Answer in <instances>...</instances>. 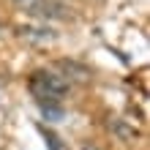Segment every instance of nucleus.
<instances>
[{
	"mask_svg": "<svg viewBox=\"0 0 150 150\" xmlns=\"http://www.w3.org/2000/svg\"><path fill=\"white\" fill-rule=\"evenodd\" d=\"M30 93L38 98V104H60L68 96V79H63L55 71H36L30 76Z\"/></svg>",
	"mask_w": 150,
	"mask_h": 150,
	"instance_id": "obj_1",
	"label": "nucleus"
},
{
	"mask_svg": "<svg viewBox=\"0 0 150 150\" xmlns=\"http://www.w3.org/2000/svg\"><path fill=\"white\" fill-rule=\"evenodd\" d=\"M11 3L30 11V14H41V8H44V0H11Z\"/></svg>",
	"mask_w": 150,
	"mask_h": 150,
	"instance_id": "obj_2",
	"label": "nucleus"
},
{
	"mask_svg": "<svg viewBox=\"0 0 150 150\" xmlns=\"http://www.w3.org/2000/svg\"><path fill=\"white\" fill-rule=\"evenodd\" d=\"M41 112H44V117H52V120L63 117V107L60 104H41Z\"/></svg>",
	"mask_w": 150,
	"mask_h": 150,
	"instance_id": "obj_3",
	"label": "nucleus"
},
{
	"mask_svg": "<svg viewBox=\"0 0 150 150\" xmlns=\"http://www.w3.org/2000/svg\"><path fill=\"white\" fill-rule=\"evenodd\" d=\"M44 137H47V145H49V150H60V139L52 134V131H44Z\"/></svg>",
	"mask_w": 150,
	"mask_h": 150,
	"instance_id": "obj_4",
	"label": "nucleus"
},
{
	"mask_svg": "<svg viewBox=\"0 0 150 150\" xmlns=\"http://www.w3.org/2000/svg\"><path fill=\"white\" fill-rule=\"evenodd\" d=\"M82 150H101V147H96V145H82Z\"/></svg>",
	"mask_w": 150,
	"mask_h": 150,
	"instance_id": "obj_5",
	"label": "nucleus"
}]
</instances>
